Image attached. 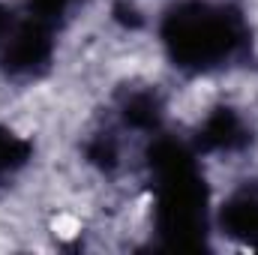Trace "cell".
I'll return each mask as SVG.
<instances>
[{
  "label": "cell",
  "instance_id": "6da1fadb",
  "mask_svg": "<svg viewBox=\"0 0 258 255\" xmlns=\"http://www.w3.org/2000/svg\"><path fill=\"white\" fill-rule=\"evenodd\" d=\"M243 15L231 6L189 0L174 6L162 21V42L174 66L189 72H210L243 51L246 39Z\"/></svg>",
  "mask_w": 258,
  "mask_h": 255
},
{
  "label": "cell",
  "instance_id": "5b68a950",
  "mask_svg": "<svg viewBox=\"0 0 258 255\" xmlns=\"http://www.w3.org/2000/svg\"><path fill=\"white\" fill-rule=\"evenodd\" d=\"M27 159H30V141L12 129L0 126V177L15 174L18 168L27 165Z\"/></svg>",
  "mask_w": 258,
  "mask_h": 255
},
{
  "label": "cell",
  "instance_id": "52a82bcc",
  "mask_svg": "<svg viewBox=\"0 0 258 255\" xmlns=\"http://www.w3.org/2000/svg\"><path fill=\"white\" fill-rule=\"evenodd\" d=\"M9 33H12V12L6 9V3H0V48L6 45Z\"/></svg>",
  "mask_w": 258,
  "mask_h": 255
},
{
  "label": "cell",
  "instance_id": "277c9868",
  "mask_svg": "<svg viewBox=\"0 0 258 255\" xmlns=\"http://www.w3.org/2000/svg\"><path fill=\"white\" fill-rule=\"evenodd\" d=\"M219 225L225 234L237 240L258 243V186H243L231 192L228 201H222Z\"/></svg>",
  "mask_w": 258,
  "mask_h": 255
},
{
  "label": "cell",
  "instance_id": "7a4b0ae2",
  "mask_svg": "<svg viewBox=\"0 0 258 255\" xmlns=\"http://www.w3.org/2000/svg\"><path fill=\"white\" fill-rule=\"evenodd\" d=\"M54 54V39H51V27L42 21L27 18L24 24L12 27L6 45L0 48V60L9 75H39L45 66L51 63Z\"/></svg>",
  "mask_w": 258,
  "mask_h": 255
},
{
  "label": "cell",
  "instance_id": "3957f363",
  "mask_svg": "<svg viewBox=\"0 0 258 255\" xmlns=\"http://www.w3.org/2000/svg\"><path fill=\"white\" fill-rule=\"evenodd\" d=\"M198 150L207 153H234L249 144V129L234 108H213L198 126Z\"/></svg>",
  "mask_w": 258,
  "mask_h": 255
},
{
  "label": "cell",
  "instance_id": "8992f818",
  "mask_svg": "<svg viewBox=\"0 0 258 255\" xmlns=\"http://www.w3.org/2000/svg\"><path fill=\"white\" fill-rule=\"evenodd\" d=\"M72 3H75V0H27V9H30V15H27V18H33V21H42V24L54 27L66 12H69V6H72Z\"/></svg>",
  "mask_w": 258,
  "mask_h": 255
}]
</instances>
